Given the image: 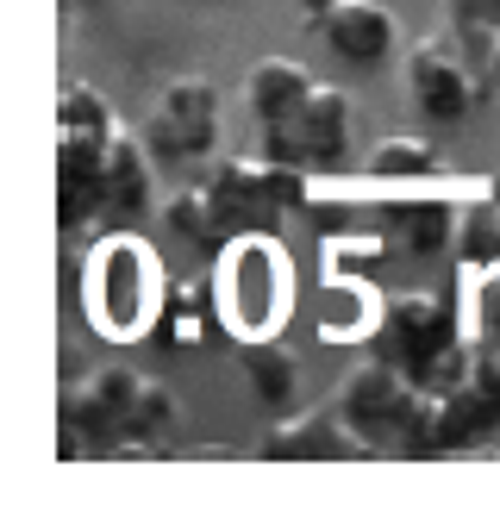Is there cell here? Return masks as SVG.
I'll return each instance as SVG.
<instances>
[{
  "label": "cell",
  "mask_w": 500,
  "mask_h": 512,
  "mask_svg": "<svg viewBox=\"0 0 500 512\" xmlns=\"http://www.w3.org/2000/svg\"><path fill=\"white\" fill-rule=\"evenodd\" d=\"M82 313L100 338L113 344H138L157 325V306L169 294V269L163 256L138 238V225H119V232H94L82 250Z\"/></svg>",
  "instance_id": "1"
},
{
  "label": "cell",
  "mask_w": 500,
  "mask_h": 512,
  "mask_svg": "<svg viewBox=\"0 0 500 512\" xmlns=\"http://www.w3.org/2000/svg\"><path fill=\"white\" fill-rule=\"evenodd\" d=\"M213 281H219L225 331H238V338L282 331V319L294 313V263H288V250L275 244V232H238L219 250Z\"/></svg>",
  "instance_id": "2"
},
{
  "label": "cell",
  "mask_w": 500,
  "mask_h": 512,
  "mask_svg": "<svg viewBox=\"0 0 500 512\" xmlns=\"http://www.w3.org/2000/svg\"><path fill=\"white\" fill-rule=\"evenodd\" d=\"M400 88H407V107L425 125H457L475 113V100H488V75L475 69V57H463V44H450V32L438 38H413L407 57H400Z\"/></svg>",
  "instance_id": "3"
},
{
  "label": "cell",
  "mask_w": 500,
  "mask_h": 512,
  "mask_svg": "<svg viewBox=\"0 0 500 512\" xmlns=\"http://www.w3.org/2000/svg\"><path fill=\"white\" fill-rule=\"evenodd\" d=\"M463 338V306H450L444 294L425 288H388L375 300V325H369V356H388L400 369H419L425 356H438L444 344Z\"/></svg>",
  "instance_id": "4"
},
{
  "label": "cell",
  "mask_w": 500,
  "mask_h": 512,
  "mask_svg": "<svg viewBox=\"0 0 500 512\" xmlns=\"http://www.w3.org/2000/svg\"><path fill=\"white\" fill-rule=\"evenodd\" d=\"M350 125H357L350 94L338 82H313V94L282 125H257V157L300 163V169H332L350 150Z\"/></svg>",
  "instance_id": "5"
},
{
  "label": "cell",
  "mask_w": 500,
  "mask_h": 512,
  "mask_svg": "<svg viewBox=\"0 0 500 512\" xmlns=\"http://www.w3.org/2000/svg\"><path fill=\"white\" fill-rule=\"evenodd\" d=\"M144 138L163 163H194L219 144V88L207 75H169L144 113Z\"/></svg>",
  "instance_id": "6"
},
{
  "label": "cell",
  "mask_w": 500,
  "mask_h": 512,
  "mask_svg": "<svg viewBox=\"0 0 500 512\" xmlns=\"http://www.w3.org/2000/svg\"><path fill=\"white\" fill-rule=\"evenodd\" d=\"M388 194H375L388 238H400L413 256H444L457 244V207L463 194H444L438 182H382Z\"/></svg>",
  "instance_id": "7"
},
{
  "label": "cell",
  "mask_w": 500,
  "mask_h": 512,
  "mask_svg": "<svg viewBox=\"0 0 500 512\" xmlns=\"http://www.w3.org/2000/svg\"><path fill=\"white\" fill-rule=\"evenodd\" d=\"M157 150L144 132H113L107 144V169H100V225L94 232H119V225H138L157 207Z\"/></svg>",
  "instance_id": "8"
},
{
  "label": "cell",
  "mask_w": 500,
  "mask_h": 512,
  "mask_svg": "<svg viewBox=\"0 0 500 512\" xmlns=\"http://www.w3.org/2000/svg\"><path fill=\"white\" fill-rule=\"evenodd\" d=\"M257 456L263 463H350V456H369V444L325 400V406H307V413H275V425L257 438Z\"/></svg>",
  "instance_id": "9"
},
{
  "label": "cell",
  "mask_w": 500,
  "mask_h": 512,
  "mask_svg": "<svg viewBox=\"0 0 500 512\" xmlns=\"http://www.w3.org/2000/svg\"><path fill=\"white\" fill-rule=\"evenodd\" d=\"M313 25V38H325L338 63L350 69H382L394 50H400V19L382 7V0H338V7H325Z\"/></svg>",
  "instance_id": "10"
},
{
  "label": "cell",
  "mask_w": 500,
  "mask_h": 512,
  "mask_svg": "<svg viewBox=\"0 0 500 512\" xmlns=\"http://www.w3.org/2000/svg\"><path fill=\"white\" fill-rule=\"evenodd\" d=\"M207 194H213V213L225 225V238L238 232H275L288 213L275 207L269 194V175H263V157H219L213 175H207Z\"/></svg>",
  "instance_id": "11"
},
{
  "label": "cell",
  "mask_w": 500,
  "mask_h": 512,
  "mask_svg": "<svg viewBox=\"0 0 500 512\" xmlns=\"http://www.w3.org/2000/svg\"><path fill=\"white\" fill-rule=\"evenodd\" d=\"M482 438H500V400L482 388V381H463V388L438 394V406H432V456L475 450Z\"/></svg>",
  "instance_id": "12"
},
{
  "label": "cell",
  "mask_w": 500,
  "mask_h": 512,
  "mask_svg": "<svg viewBox=\"0 0 500 512\" xmlns=\"http://www.w3.org/2000/svg\"><path fill=\"white\" fill-rule=\"evenodd\" d=\"M238 363H244L250 394H257L269 413H294L300 388H307V369H300L294 344H282L275 331H263V338H238Z\"/></svg>",
  "instance_id": "13"
},
{
  "label": "cell",
  "mask_w": 500,
  "mask_h": 512,
  "mask_svg": "<svg viewBox=\"0 0 500 512\" xmlns=\"http://www.w3.org/2000/svg\"><path fill=\"white\" fill-rule=\"evenodd\" d=\"M319 75L307 63H294V57H257L244 75V107H250V125H282L300 100L313 94Z\"/></svg>",
  "instance_id": "14"
},
{
  "label": "cell",
  "mask_w": 500,
  "mask_h": 512,
  "mask_svg": "<svg viewBox=\"0 0 500 512\" xmlns=\"http://www.w3.org/2000/svg\"><path fill=\"white\" fill-rule=\"evenodd\" d=\"M463 269L500 263V188L494 182H469L463 207H457V244H450Z\"/></svg>",
  "instance_id": "15"
},
{
  "label": "cell",
  "mask_w": 500,
  "mask_h": 512,
  "mask_svg": "<svg viewBox=\"0 0 500 512\" xmlns=\"http://www.w3.org/2000/svg\"><path fill=\"white\" fill-rule=\"evenodd\" d=\"M363 175H369V182H444L450 163H444V150L432 138L394 132V138H382L363 157Z\"/></svg>",
  "instance_id": "16"
},
{
  "label": "cell",
  "mask_w": 500,
  "mask_h": 512,
  "mask_svg": "<svg viewBox=\"0 0 500 512\" xmlns=\"http://www.w3.org/2000/svg\"><path fill=\"white\" fill-rule=\"evenodd\" d=\"M157 225H163L169 238L194 244V250H207L213 238H225V225H219V213H213L207 182H182V188H169V194L157 200Z\"/></svg>",
  "instance_id": "17"
},
{
  "label": "cell",
  "mask_w": 500,
  "mask_h": 512,
  "mask_svg": "<svg viewBox=\"0 0 500 512\" xmlns=\"http://www.w3.org/2000/svg\"><path fill=\"white\" fill-rule=\"evenodd\" d=\"M463 338L469 344H500V263L469 269V288H463Z\"/></svg>",
  "instance_id": "18"
},
{
  "label": "cell",
  "mask_w": 500,
  "mask_h": 512,
  "mask_svg": "<svg viewBox=\"0 0 500 512\" xmlns=\"http://www.w3.org/2000/svg\"><path fill=\"white\" fill-rule=\"evenodd\" d=\"M57 132H82V138H113L119 132V113H113V100L88 88V82H63L57 94Z\"/></svg>",
  "instance_id": "19"
},
{
  "label": "cell",
  "mask_w": 500,
  "mask_h": 512,
  "mask_svg": "<svg viewBox=\"0 0 500 512\" xmlns=\"http://www.w3.org/2000/svg\"><path fill=\"white\" fill-rule=\"evenodd\" d=\"M444 25L457 44L475 50V69H482L488 50L500 44V0H444Z\"/></svg>",
  "instance_id": "20"
},
{
  "label": "cell",
  "mask_w": 500,
  "mask_h": 512,
  "mask_svg": "<svg viewBox=\"0 0 500 512\" xmlns=\"http://www.w3.org/2000/svg\"><path fill=\"white\" fill-rule=\"evenodd\" d=\"M469 375H475V344H469V338L444 344L438 356H425V363L413 369V381H419L425 394H450V388H463Z\"/></svg>",
  "instance_id": "21"
},
{
  "label": "cell",
  "mask_w": 500,
  "mask_h": 512,
  "mask_svg": "<svg viewBox=\"0 0 500 512\" xmlns=\"http://www.w3.org/2000/svg\"><path fill=\"white\" fill-rule=\"evenodd\" d=\"M469 381H482V388L500 400V344H475V375Z\"/></svg>",
  "instance_id": "22"
},
{
  "label": "cell",
  "mask_w": 500,
  "mask_h": 512,
  "mask_svg": "<svg viewBox=\"0 0 500 512\" xmlns=\"http://www.w3.org/2000/svg\"><path fill=\"white\" fill-rule=\"evenodd\" d=\"M482 75H488V88H494V100H500V44L488 50V63H482Z\"/></svg>",
  "instance_id": "23"
},
{
  "label": "cell",
  "mask_w": 500,
  "mask_h": 512,
  "mask_svg": "<svg viewBox=\"0 0 500 512\" xmlns=\"http://www.w3.org/2000/svg\"><path fill=\"white\" fill-rule=\"evenodd\" d=\"M294 7H300V19H319L325 7H338V0H294Z\"/></svg>",
  "instance_id": "24"
},
{
  "label": "cell",
  "mask_w": 500,
  "mask_h": 512,
  "mask_svg": "<svg viewBox=\"0 0 500 512\" xmlns=\"http://www.w3.org/2000/svg\"><path fill=\"white\" fill-rule=\"evenodd\" d=\"M494 456H500V444H494Z\"/></svg>",
  "instance_id": "25"
}]
</instances>
